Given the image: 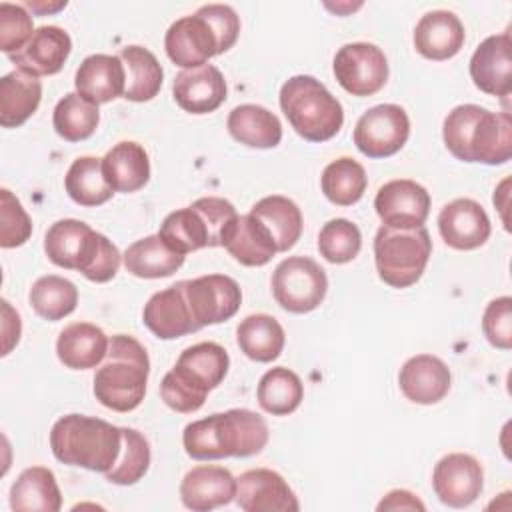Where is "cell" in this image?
<instances>
[{"mask_svg": "<svg viewBox=\"0 0 512 512\" xmlns=\"http://www.w3.org/2000/svg\"><path fill=\"white\" fill-rule=\"evenodd\" d=\"M268 436V424L260 414L248 408H232L186 424L182 444L194 460L246 458L262 452Z\"/></svg>", "mask_w": 512, "mask_h": 512, "instance_id": "obj_1", "label": "cell"}, {"mask_svg": "<svg viewBox=\"0 0 512 512\" xmlns=\"http://www.w3.org/2000/svg\"><path fill=\"white\" fill-rule=\"evenodd\" d=\"M442 138L448 152L462 162L506 164L512 156V118L508 112L460 104L444 118Z\"/></svg>", "mask_w": 512, "mask_h": 512, "instance_id": "obj_2", "label": "cell"}, {"mask_svg": "<svg viewBox=\"0 0 512 512\" xmlns=\"http://www.w3.org/2000/svg\"><path fill=\"white\" fill-rule=\"evenodd\" d=\"M44 252L52 264L78 270L84 278L98 284L112 280L122 260L112 240L74 218L58 220L46 230Z\"/></svg>", "mask_w": 512, "mask_h": 512, "instance_id": "obj_3", "label": "cell"}, {"mask_svg": "<svg viewBox=\"0 0 512 512\" xmlns=\"http://www.w3.org/2000/svg\"><path fill=\"white\" fill-rule=\"evenodd\" d=\"M50 448L56 460L106 474L118 460L122 430L102 418L66 414L50 430Z\"/></svg>", "mask_w": 512, "mask_h": 512, "instance_id": "obj_4", "label": "cell"}, {"mask_svg": "<svg viewBox=\"0 0 512 512\" xmlns=\"http://www.w3.org/2000/svg\"><path fill=\"white\" fill-rule=\"evenodd\" d=\"M148 374L146 348L134 336L114 334L104 364L94 374V396L114 412H130L144 400Z\"/></svg>", "mask_w": 512, "mask_h": 512, "instance_id": "obj_5", "label": "cell"}, {"mask_svg": "<svg viewBox=\"0 0 512 512\" xmlns=\"http://www.w3.org/2000/svg\"><path fill=\"white\" fill-rule=\"evenodd\" d=\"M280 108L296 134L308 142H326L344 124L340 100L320 80L308 74L292 76L282 84Z\"/></svg>", "mask_w": 512, "mask_h": 512, "instance_id": "obj_6", "label": "cell"}, {"mask_svg": "<svg viewBox=\"0 0 512 512\" xmlns=\"http://www.w3.org/2000/svg\"><path fill=\"white\" fill-rule=\"evenodd\" d=\"M238 216L232 202L206 196L186 208L170 212L160 224L158 234L176 252L188 254L200 248H216L230 222Z\"/></svg>", "mask_w": 512, "mask_h": 512, "instance_id": "obj_7", "label": "cell"}, {"mask_svg": "<svg viewBox=\"0 0 512 512\" xmlns=\"http://www.w3.org/2000/svg\"><path fill=\"white\" fill-rule=\"evenodd\" d=\"M432 256V240L424 226H380L374 236V262L378 276L392 288H408L420 280Z\"/></svg>", "mask_w": 512, "mask_h": 512, "instance_id": "obj_8", "label": "cell"}, {"mask_svg": "<svg viewBox=\"0 0 512 512\" xmlns=\"http://www.w3.org/2000/svg\"><path fill=\"white\" fill-rule=\"evenodd\" d=\"M274 300L292 314H306L316 310L328 290L324 268L308 256H288L272 274Z\"/></svg>", "mask_w": 512, "mask_h": 512, "instance_id": "obj_9", "label": "cell"}, {"mask_svg": "<svg viewBox=\"0 0 512 512\" xmlns=\"http://www.w3.org/2000/svg\"><path fill=\"white\" fill-rule=\"evenodd\" d=\"M410 136V118L398 104H378L366 110L354 126V144L368 158H388L400 152Z\"/></svg>", "mask_w": 512, "mask_h": 512, "instance_id": "obj_10", "label": "cell"}, {"mask_svg": "<svg viewBox=\"0 0 512 512\" xmlns=\"http://www.w3.org/2000/svg\"><path fill=\"white\" fill-rule=\"evenodd\" d=\"M332 70L338 84L352 96H372L388 80V60L370 42L344 44L334 56Z\"/></svg>", "mask_w": 512, "mask_h": 512, "instance_id": "obj_11", "label": "cell"}, {"mask_svg": "<svg viewBox=\"0 0 512 512\" xmlns=\"http://www.w3.org/2000/svg\"><path fill=\"white\" fill-rule=\"evenodd\" d=\"M182 282L198 330L230 320L240 308L242 290L238 282L226 274H206Z\"/></svg>", "mask_w": 512, "mask_h": 512, "instance_id": "obj_12", "label": "cell"}, {"mask_svg": "<svg viewBox=\"0 0 512 512\" xmlns=\"http://www.w3.org/2000/svg\"><path fill=\"white\" fill-rule=\"evenodd\" d=\"M432 488L438 500L450 508H466L484 488L482 464L464 452L442 456L432 472Z\"/></svg>", "mask_w": 512, "mask_h": 512, "instance_id": "obj_13", "label": "cell"}, {"mask_svg": "<svg viewBox=\"0 0 512 512\" xmlns=\"http://www.w3.org/2000/svg\"><path fill=\"white\" fill-rule=\"evenodd\" d=\"M374 208L382 226L420 228L430 214V194L422 184L398 178L378 188Z\"/></svg>", "mask_w": 512, "mask_h": 512, "instance_id": "obj_14", "label": "cell"}, {"mask_svg": "<svg viewBox=\"0 0 512 512\" xmlns=\"http://www.w3.org/2000/svg\"><path fill=\"white\" fill-rule=\"evenodd\" d=\"M236 504L244 512H296L300 508L294 490L270 468H252L236 478Z\"/></svg>", "mask_w": 512, "mask_h": 512, "instance_id": "obj_15", "label": "cell"}, {"mask_svg": "<svg viewBox=\"0 0 512 512\" xmlns=\"http://www.w3.org/2000/svg\"><path fill=\"white\" fill-rule=\"evenodd\" d=\"M164 48L168 58L184 70L204 66L212 56L220 54L218 38L200 14L182 16L172 22L164 36Z\"/></svg>", "mask_w": 512, "mask_h": 512, "instance_id": "obj_16", "label": "cell"}, {"mask_svg": "<svg viewBox=\"0 0 512 512\" xmlns=\"http://www.w3.org/2000/svg\"><path fill=\"white\" fill-rule=\"evenodd\" d=\"M438 230L442 240L454 250L480 248L492 232L486 210L472 198H456L438 214Z\"/></svg>", "mask_w": 512, "mask_h": 512, "instance_id": "obj_17", "label": "cell"}, {"mask_svg": "<svg viewBox=\"0 0 512 512\" xmlns=\"http://www.w3.org/2000/svg\"><path fill=\"white\" fill-rule=\"evenodd\" d=\"M512 40L508 32L488 36L470 58V78L474 86L490 96L506 98L512 90Z\"/></svg>", "mask_w": 512, "mask_h": 512, "instance_id": "obj_18", "label": "cell"}, {"mask_svg": "<svg viewBox=\"0 0 512 512\" xmlns=\"http://www.w3.org/2000/svg\"><path fill=\"white\" fill-rule=\"evenodd\" d=\"M142 322L160 340H174L198 332L184 294V282L180 280L152 294L144 304Z\"/></svg>", "mask_w": 512, "mask_h": 512, "instance_id": "obj_19", "label": "cell"}, {"mask_svg": "<svg viewBox=\"0 0 512 512\" xmlns=\"http://www.w3.org/2000/svg\"><path fill=\"white\" fill-rule=\"evenodd\" d=\"M76 94L98 106L106 104L126 90V68L120 56L90 54L82 60L74 76Z\"/></svg>", "mask_w": 512, "mask_h": 512, "instance_id": "obj_20", "label": "cell"}, {"mask_svg": "<svg viewBox=\"0 0 512 512\" xmlns=\"http://www.w3.org/2000/svg\"><path fill=\"white\" fill-rule=\"evenodd\" d=\"M172 94L182 110L190 114H210L226 100V80L212 64L188 68L176 74Z\"/></svg>", "mask_w": 512, "mask_h": 512, "instance_id": "obj_21", "label": "cell"}, {"mask_svg": "<svg viewBox=\"0 0 512 512\" xmlns=\"http://www.w3.org/2000/svg\"><path fill=\"white\" fill-rule=\"evenodd\" d=\"M180 498L188 510H214L218 506L230 504L236 498V478L230 474V470L222 466H194L182 478Z\"/></svg>", "mask_w": 512, "mask_h": 512, "instance_id": "obj_22", "label": "cell"}, {"mask_svg": "<svg viewBox=\"0 0 512 512\" xmlns=\"http://www.w3.org/2000/svg\"><path fill=\"white\" fill-rule=\"evenodd\" d=\"M450 368L432 354H416L404 362L398 374L402 394L414 404H436L450 390Z\"/></svg>", "mask_w": 512, "mask_h": 512, "instance_id": "obj_23", "label": "cell"}, {"mask_svg": "<svg viewBox=\"0 0 512 512\" xmlns=\"http://www.w3.org/2000/svg\"><path fill=\"white\" fill-rule=\"evenodd\" d=\"M72 40L60 26H40L24 48L10 56L16 68L34 76H52L62 70L70 56Z\"/></svg>", "mask_w": 512, "mask_h": 512, "instance_id": "obj_24", "label": "cell"}, {"mask_svg": "<svg viewBox=\"0 0 512 512\" xmlns=\"http://www.w3.org/2000/svg\"><path fill=\"white\" fill-rule=\"evenodd\" d=\"M464 26L450 10L426 12L414 28V48L428 60H448L464 46Z\"/></svg>", "mask_w": 512, "mask_h": 512, "instance_id": "obj_25", "label": "cell"}, {"mask_svg": "<svg viewBox=\"0 0 512 512\" xmlns=\"http://www.w3.org/2000/svg\"><path fill=\"white\" fill-rule=\"evenodd\" d=\"M220 246H224L228 254L244 266H264L278 252L268 228L250 212L238 214L230 222L222 234Z\"/></svg>", "mask_w": 512, "mask_h": 512, "instance_id": "obj_26", "label": "cell"}, {"mask_svg": "<svg viewBox=\"0 0 512 512\" xmlns=\"http://www.w3.org/2000/svg\"><path fill=\"white\" fill-rule=\"evenodd\" d=\"M108 342V336L96 324L72 322L58 334L56 354L66 368L88 370L106 358Z\"/></svg>", "mask_w": 512, "mask_h": 512, "instance_id": "obj_27", "label": "cell"}, {"mask_svg": "<svg viewBox=\"0 0 512 512\" xmlns=\"http://www.w3.org/2000/svg\"><path fill=\"white\" fill-rule=\"evenodd\" d=\"M102 172L114 192H136L150 180V160L142 144L122 140L102 158Z\"/></svg>", "mask_w": 512, "mask_h": 512, "instance_id": "obj_28", "label": "cell"}, {"mask_svg": "<svg viewBox=\"0 0 512 512\" xmlns=\"http://www.w3.org/2000/svg\"><path fill=\"white\" fill-rule=\"evenodd\" d=\"M10 508L16 512H58L62 494L52 470L30 466L10 488Z\"/></svg>", "mask_w": 512, "mask_h": 512, "instance_id": "obj_29", "label": "cell"}, {"mask_svg": "<svg viewBox=\"0 0 512 512\" xmlns=\"http://www.w3.org/2000/svg\"><path fill=\"white\" fill-rule=\"evenodd\" d=\"M42 100V84L38 76L20 68L0 78V124L4 128L22 126Z\"/></svg>", "mask_w": 512, "mask_h": 512, "instance_id": "obj_30", "label": "cell"}, {"mask_svg": "<svg viewBox=\"0 0 512 512\" xmlns=\"http://www.w3.org/2000/svg\"><path fill=\"white\" fill-rule=\"evenodd\" d=\"M230 136L250 148H274L282 140V124L276 114L258 104L232 108L226 120Z\"/></svg>", "mask_w": 512, "mask_h": 512, "instance_id": "obj_31", "label": "cell"}, {"mask_svg": "<svg viewBox=\"0 0 512 512\" xmlns=\"http://www.w3.org/2000/svg\"><path fill=\"white\" fill-rule=\"evenodd\" d=\"M124 266L132 276L138 278H166L172 276L182 264L184 254L172 250L160 234H152L136 240L122 254Z\"/></svg>", "mask_w": 512, "mask_h": 512, "instance_id": "obj_32", "label": "cell"}, {"mask_svg": "<svg viewBox=\"0 0 512 512\" xmlns=\"http://www.w3.org/2000/svg\"><path fill=\"white\" fill-rule=\"evenodd\" d=\"M250 214L268 228L278 252H288L302 236V212L286 196H264L250 208Z\"/></svg>", "mask_w": 512, "mask_h": 512, "instance_id": "obj_33", "label": "cell"}, {"mask_svg": "<svg viewBox=\"0 0 512 512\" xmlns=\"http://www.w3.org/2000/svg\"><path fill=\"white\" fill-rule=\"evenodd\" d=\"M236 342L250 360L272 362L282 354L286 334L274 316L250 314L238 324Z\"/></svg>", "mask_w": 512, "mask_h": 512, "instance_id": "obj_34", "label": "cell"}, {"mask_svg": "<svg viewBox=\"0 0 512 512\" xmlns=\"http://www.w3.org/2000/svg\"><path fill=\"white\" fill-rule=\"evenodd\" d=\"M120 60L126 68L124 96L130 102H148L162 88V66L158 58L142 46H126L120 50Z\"/></svg>", "mask_w": 512, "mask_h": 512, "instance_id": "obj_35", "label": "cell"}, {"mask_svg": "<svg viewBox=\"0 0 512 512\" xmlns=\"http://www.w3.org/2000/svg\"><path fill=\"white\" fill-rule=\"evenodd\" d=\"M256 398L264 412L272 416H286L300 406L304 398V384L290 368L276 366L262 374Z\"/></svg>", "mask_w": 512, "mask_h": 512, "instance_id": "obj_36", "label": "cell"}, {"mask_svg": "<svg viewBox=\"0 0 512 512\" xmlns=\"http://www.w3.org/2000/svg\"><path fill=\"white\" fill-rule=\"evenodd\" d=\"M174 366L210 392L226 378L230 358L224 346L216 342H198L182 350Z\"/></svg>", "mask_w": 512, "mask_h": 512, "instance_id": "obj_37", "label": "cell"}, {"mask_svg": "<svg viewBox=\"0 0 512 512\" xmlns=\"http://www.w3.org/2000/svg\"><path fill=\"white\" fill-rule=\"evenodd\" d=\"M64 188L76 204L88 208L108 202L114 194L104 178L102 158L96 156L76 158L64 176Z\"/></svg>", "mask_w": 512, "mask_h": 512, "instance_id": "obj_38", "label": "cell"}, {"mask_svg": "<svg viewBox=\"0 0 512 512\" xmlns=\"http://www.w3.org/2000/svg\"><path fill=\"white\" fill-rule=\"evenodd\" d=\"M28 300L40 318L56 322L76 310L78 288L68 278L46 274L32 284Z\"/></svg>", "mask_w": 512, "mask_h": 512, "instance_id": "obj_39", "label": "cell"}, {"mask_svg": "<svg viewBox=\"0 0 512 512\" xmlns=\"http://www.w3.org/2000/svg\"><path fill=\"white\" fill-rule=\"evenodd\" d=\"M366 170L354 158L342 156L330 162L320 178L324 196L336 206H352L366 192Z\"/></svg>", "mask_w": 512, "mask_h": 512, "instance_id": "obj_40", "label": "cell"}, {"mask_svg": "<svg viewBox=\"0 0 512 512\" xmlns=\"http://www.w3.org/2000/svg\"><path fill=\"white\" fill-rule=\"evenodd\" d=\"M98 122V106L86 102L76 92H68L60 98L52 112V126L56 134L68 142H82L90 138L98 128Z\"/></svg>", "mask_w": 512, "mask_h": 512, "instance_id": "obj_41", "label": "cell"}, {"mask_svg": "<svg viewBox=\"0 0 512 512\" xmlns=\"http://www.w3.org/2000/svg\"><path fill=\"white\" fill-rule=\"evenodd\" d=\"M120 430H122V448L116 464L106 472V480L118 486H132L148 472L150 444L134 428H120Z\"/></svg>", "mask_w": 512, "mask_h": 512, "instance_id": "obj_42", "label": "cell"}, {"mask_svg": "<svg viewBox=\"0 0 512 512\" xmlns=\"http://www.w3.org/2000/svg\"><path fill=\"white\" fill-rule=\"evenodd\" d=\"M362 248L360 228L346 220L334 218L328 220L318 234V250L324 260L330 264H346L352 262Z\"/></svg>", "mask_w": 512, "mask_h": 512, "instance_id": "obj_43", "label": "cell"}, {"mask_svg": "<svg viewBox=\"0 0 512 512\" xmlns=\"http://www.w3.org/2000/svg\"><path fill=\"white\" fill-rule=\"evenodd\" d=\"M160 396L168 408L180 414H192L204 406L208 390L174 366L160 382Z\"/></svg>", "mask_w": 512, "mask_h": 512, "instance_id": "obj_44", "label": "cell"}, {"mask_svg": "<svg viewBox=\"0 0 512 512\" xmlns=\"http://www.w3.org/2000/svg\"><path fill=\"white\" fill-rule=\"evenodd\" d=\"M32 234V222L20 200L8 190H0V246H22Z\"/></svg>", "mask_w": 512, "mask_h": 512, "instance_id": "obj_45", "label": "cell"}, {"mask_svg": "<svg viewBox=\"0 0 512 512\" xmlns=\"http://www.w3.org/2000/svg\"><path fill=\"white\" fill-rule=\"evenodd\" d=\"M34 34L32 16L20 4H0V50L8 56L20 52Z\"/></svg>", "mask_w": 512, "mask_h": 512, "instance_id": "obj_46", "label": "cell"}, {"mask_svg": "<svg viewBox=\"0 0 512 512\" xmlns=\"http://www.w3.org/2000/svg\"><path fill=\"white\" fill-rule=\"evenodd\" d=\"M482 330L486 340L500 350H510L512 346V298H494L482 316Z\"/></svg>", "mask_w": 512, "mask_h": 512, "instance_id": "obj_47", "label": "cell"}, {"mask_svg": "<svg viewBox=\"0 0 512 512\" xmlns=\"http://www.w3.org/2000/svg\"><path fill=\"white\" fill-rule=\"evenodd\" d=\"M214 30L218 38V52L230 50L240 34V18L228 4H204L196 10Z\"/></svg>", "mask_w": 512, "mask_h": 512, "instance_id": "obj_48", "label": "cell"}, {"mask_svg": "<svg viewBox=\"0 0 512 512\" xmlns=\"http://www.w3.org/2000/svg\"><path fill=\"white\" fill-rule=\"evenodd\" d=\"M424 508L426 506L408 490H392L378 504V510H424Z\"/></svg>", "mask_w": 512, "mask_h": 512, "instance_id": "obj_49", "label": "cell"}, {"mask_svg": "<svg viewBox=\"0 0 512 512\" xmlns=\"http://www.w3.org/2000/svg\"><path fill=\"white\" fill-rule=\"evenodd\" d=\"M26 6L36 12V14H46V12H56L66 6V2H56V4H46V2H26Z\"/></svg>", "mask_w": 512, "mask_h": 512, "instance_id": "obj_50", "label": "cell"}]
</instances>
